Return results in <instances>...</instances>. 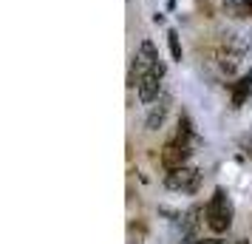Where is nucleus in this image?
<instances>
[{
  "label": "nucleus",
  "mask_w": 252,
  "mask_h": 244,
  "mask_svg": "<svg viewBox=\"0 0 252 244\" xmlns=\"http://www.w3.org/2000/svg\"><path fill=\"white\" fill-rule=\"evenodd\" d=\"M195 244H221L218 239H204V242H195Z\"/></svg>",
  "instance_id": "obj_10"
},
{
  "label": "nucleus",
  "mask_w": 252,
  "mask_h": 244,
  "mask_svg": "<svg viewBox=\"0 0 252 244\" xmlns=\"http://www.w3.org/2000/svg\"><path fill=\"white\" fill-rule=\"evenodd\" d=\"M204 219H207V227L216 236H221V233H227L232 227V202L224 193V187L213 190V196H210V202L204 208Z\"/></svg>",
  "instance_id": "obj_1"
},
{
  "label": "nucleus",
  "mask_w": 252,
  "mask_h": 244,
  "mask_svg": "<svg viewBox=\"0 0 252 244\" xmlns=\"http://www.w3.org/2000/svg\"><path fill=\"white\" fill-rule=\"evenodd\" d=\"M232 12H235V17H250L252 14V0H235V3H232Z\"/></svg>",
  "instance_id": "obj_9"
},
{
  "label": "nucleus",
  "mask_w": 252,
  "mask_h": 244,
  "mask_svg": "<svg viewBox=\"0 0 252 244\" xmlns=\"http://www.w3.org/2000/svg\"><path fill=\"white\" fill-rule=\"evenodd\" d=\"M161 77H164V66L159 63V66L150 71V74H145V77L139 80V100H142V103H153V100L159 97Z\"/></svg>",
  "instance_id": "obj_5"
},
{
  "label": "nucleus",
  "mask_w": 252,
  "mask_h": 244,
  "mask_svg": "<svg viewBox=\"0 0 252 244\" xmlns=\"http://www.w3.org/2000/svg\"><path fill=\"white\" fill-rule=\"evenodd\" d=\"M252 94V74H244L235 85H232V108H241V105L250 100Z\"/></svg>",
  "instance_id": "obj_7"
},
{
  "label": "nucleus",
  "mask_w": 252,
  "mask_h": 244,
  "mask_svg": "<svg viewBox=\"0 0 252 244\" xmlns=\"http://www.w3.org/2000/svg\"><path fill=\"white\" fill-rule=\"evenodd\" d=\"M190 156H193V145L190 142H182L173 137L164 148H161V165L173 171V168H184V165L190 162Z\"/></svg>",
  "instance_id": "obj_4"
},
{
  "label": "nucleus",
  "mask_w": 252,
  "mask_h": 244,
  "mask_svg": "<svg viewBox=\"0 0 252 244\" xmlns=\"http://www.w3.org/2000/svg\"><path fill=\"white\" fill-rule=\"evenodd\" d=\"M167 111H170V100L164 97V100H159V105H153V108H150L148 119H145V128H148V131H159L161 122H164V116H167Z\"/></svg>",
  "instance_id": "obj_6"
},
{
  "label": "nucleus",
  "mask_w": 252,
  "mask_h": 244,
  "mask_svg": "<svg viewBox=\"0 0 252 244\" xmlns=\"http://www.w3.org/2000/svg\"><path fill=\"white\" fill-rule=\"evenodd\" d=\"M167 48H170V57L182 63V43H179V32L167 29Z\"/></svg>",
  "instance_id": "obj_8"
},
{
  "label": "nucleus",
  "mask_w": 252,
  "mask_h": 244,
  "mask_svg": "<svg viewBox=\"0 0 252 244\" xmlns=\"http://www.w3.org/2000/svg\"><path fill=\"white\" fill-rule=\"evenodd\" d=\"M238 244H250V242H244V239H241V242H238Z\"/></svg>",
  "instance_id": "obj_12"
},
{
  "label": "nucleus",
  "mask_w": 252,
  "mask_h": 244,
  "mask_svg": "<svg viewBox=\"0 0 252 244\" xmlns=\"http://www.w3.org/2000/svg\"><path fill=\"white\" fill-rule=\"evenodd\" d=\"M164 3H167V9H170V12L176 9V0H164Z\"/></svg>",
  "instance_id": "obj_11"
},
{
  "label": "nucleus",
  "mask_w": 252,
  "mask_h": 244,
  "mask_svg": "<svg viewBox=\"0 0 252 244\" xmlns=\"http://www.w3.org/2000/svg\"><path fill=\"white\" fill-rule=\"evenodd\" d=\"M198 185H201V171L198 168H190V165L173 168L164 176V187L167 190H176V193H195Z\"/></svg>",
  "instance_id": "obj_3"
},
{
  "label": "nucleus",
  "mask_w": 252,
  "mask_h": 244,
  "mask_svg": "<svg viewBox=\"0 0 252 244\" xmlns=\"http://www.w3.org/2000/svg\"><path fill=\"white\" fill-rule=\"evenodd\" d=\"M156 66H159V51H156V46H153V40H142L136 57H133V66H130L127 85H139V80H142L145 74H150Z\"/></svg>",
  "instance_id": "obj_2"
}]
</instances>
